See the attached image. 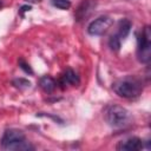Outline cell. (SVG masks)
I'll list each match as a JSON object with an SVG mask.
<instances>
[{
    "label": "cell",
    "mask_w": 151,
    "mask_h": 151,
    "mask_svg": "<svg viewBox=\"0 0 151 151\" xmlns=\"http://www.w3.org/2000/svg\"><path fill=\"white\" fill-rule=\"evenodd\" d=\"M0 144L4 150H11V151L34 150V146L31 145L29 142H27L25 133L21 130H17V129L6 130L2 134Z\"/></svg>",
    "instance_id": "6da1fadb"
},
{
    "label": "cell",
    "mask_w": 151,
    "mask_h": 151,
    "mask_svg": "<svg viewBox=\"0 0 151 151\" xmlns=\"http://www.w3.org/2000/svg\"><path fill=\"white\" fill-rule=\"evenodd\" d=\"M112 90L122 98L134 99L140 96L143 91V84L134 77H126L114 81L112 84Z\"/></svg>",
    "instance_id": "7a4b0ae2"
},
{
    "label": "cell",
    "mask_w": 151,
    "mask_h": 151,
    "mask_svg": "<svg viewBox=\"0 0 151 151\" xmlns=\"http://www.w3.org/2000/svg\"><path fill=\"white\" fill-rule=\"evenodd\" d=\"M105 120L113 129H122L130 124V112L120 105H110L105 110Z\"/></svg>",
    "instance_id": "3957f363"
},
{
    "label": "cell",
    "mask_w": 151,
    "mask_h": 151,
    "mask_svg": "<svg viewBox=\"0 0 151 151\" xmlns=\"http://www.w3.org/2000/svg\"><path fill=\"white\" fill-rule=\"evenodd\" d=\"M137 45V57L140 63H149L151 58V31L150 26H145L142 33L138 35Z\"/></svg>",
    "instance_id": "277c9868"
},
{
    "label": "cell",
    "mask_w": 151,
    "mask_h": 151,
    "mask_svg": "<svg viewBox=\"0 0 151 151\" xmlns=\"http://www.w3.org/2000/svg\"><path fill=\"white\" fill-rule=\"evenodd\" d=\"M131 29V21L127 19H122L118 24V29L117 33L112 34L110 40H109V46L111 47L112 51H119L122 41L127 37Z\"/></svg>",
    "instance_id": "5b68a950"
},
{
    "label": "cell",
    "mask_w": 151,
    "mask_h": 151,
    "mask_svg": "<svg viewBox=\"0 0 151 151\" xmlns=\"http://www.w3.org/2000/svg\"><path fill=\"white\" fill-rule=\"evenodd\" d=\"M112 24H113L112 18L107 15H100L88 25L87 32L91 35H101L112 26Z\"/></svg>",
    "instance_id": "8992f818"
},
{
    "label": "cell",
    "mask_w": 151,
    "mask_h": 151,
    "mask_svg": "<svg viewBox=\"0 0 151 151\" xmlns=\"http://www.w3.org/2000/svg\"><path fill=\"white\" fill-rule=\"evenodd\" d=\"M118 150H124V151H136L143 149V140L139 137H130L126 138L117 145Z\"/></svg>",
    "instance_id": "52a82bcc"
},
{
    "label": "cell",
    "mask_w": 151,
    "mask_h": 151,
    "mask_svg": "<svg viewBox=\"0 0 151 151\" xmlns=\"http://www.w3.org/2000/svg\"><path fill=\"white\" fill-rule=\"evenodd\" d=\"M80 83V79L78 77V74L72 70V68H66L65 72L61 74L60 79H59V84L65 87L66 85H72V86H76Z\"/></svg>",
    "instance_id": "ba28073f"
},
{
    "label": "cell",
    "mask_w": 151,
    "mask_h": 151,
    "mask_svg": "<svg viewBox=\"0 0 151 151\" xmlns=\"http://www.w3.org/2000/svg\"><path fill=\"white\" fill-rule=\"evenodd\" d=\"M94 6H96V4H94L93 1H91V0L84 1V2L78 7L77 13H76V18H77L78 20H81V19L88 17V15L91 14V12L93 11Z\"/></svg>",
    "instance_id": "9c48e42d"
},
{
    "label": "cell",
    "mask_w": 151,
    "mask_h": 151,
    "mask_svg": "<svg viewBox=\"0 0 151 151\" xmlns=\"http://www.w3.org/2000/svg\"><path fill=\"white\" fill-rule=\"evenodd\" d=\"M39 85H40V87H41L45 92L51 93V92H53V91L55 90V87H57V81H55L54 78H52V77H50V76H44V77L40 78Z\"/></svg>",
    "instance_id": "30bf717a"
},
{
    "label": "cell",
    "mask_w": 151,
    "mask_h": 151,
    "mask_svg": "<svg viewBox=\"0 0 151 151\" xmlns=\"http://www.w3.org/2000/svg\"><path fill=\"white\" fill-rule=\"evenodd\" d=\"M12 84H13L15 87L20 88V90H22V88H27V87L31 86V83H29L27 79H25V78H18V79H14V80L12 81Z\"/></svg>",
    "instance_id": "8fae6325"
},
{
    "label": "cell",
    "mask_w": 151,
    "mask_h": 151,
    "mask_svg": "<svg viewBox=\"0 0 151 151\" xmlns=\"http://www.w3.org/2000/svg\"><path fill=\"white\" fill-rule=\"evenodd\" d=\"M52 5L59 9H68L71 7L70 0H52Z\"/></svg>",
    "instance_id": "7c38bea8"
},
{
    "label": "cell",
    "mask_w": 151,
    "mask_h": 151,
    "mask_svg": "<svg viewBox=\"0 0 151 151\" xmlns=\"http://www.w3.org/2000/svg\"><path fill=\"white\" fill-rule=\"evenodd\" d=\"M19 66H20V68L25 72V73H28V74H33V71H32V68H31V66L24 60V59H19Z\"/></svg>",
    "instance_id": "4fadbf2b"
},
{
    "label": "cell",
    "mask_w": 151,
    "mask_h": 151,
    "mask_svg": "<svg viewBox=\"0 0 151 151\" xmlns=\"http://www.w3.org/2000/svg\"><path fill=\"white\" fill-rule=\"evenodd\" d=\"M26 11H31V6H28V5L22 6V7H21V9H20V13L22 14V13H24V12H26Z\"/></svg>",
    "instance_id": "5bb4252c"
},
{
    "label": "cell",
    "mask_w": 151,
    "mask_h": 151,
    "mask_svg": "<svg viewBox=\"0 0 151 151\" xmlns=\"http://www.w3.org/2000/svg\"><path fill=\"white\" fill-rule=\"evenodd\" d=\"M27 2H32V4H37V2H40L41 0H26Z\"/></svg>",
    "instance_id": "9a60e30c"
}]
</instances>
